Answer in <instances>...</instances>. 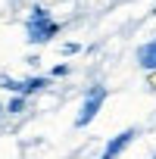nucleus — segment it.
Segmentation results:
<instances>
[{"label": "nucleus", "instance_id": "nucleus-1", "mask_svg": "<svg viewBox=\"0 0 156 159\" xmlns=\"http://www.w3.org/2000/svg\"><path fill=\"white\" fill-rule=\"evenodd\" d=\"M56 34V22L50 19V13L47 10H41V7H34L31 10V16H28V41H50Z\"/></svg>", "mask_w": 156, "mask_h": 159}, {"label": "nucleus", "instance_id": "nucleus-2", "mask_svg": "<svg viewBox=\"0 0 156 159\" xmlns=\"http://www.w3.org/2000/svg\"><path fill=\"white\" fill-rule=\"evenodd\" d=\"M103 100H106V88H91L88 91V97H85V103H81V112H78V119H75V125L81 128V125H88L97 112H100V106H103Z\"/></svg>", "mask_w": 156, "mask_h": 159}, {"label": "nucleus", "instance_id": "nucleus-3", "mask_svg": "<svg viewBox=\"0 0 156 159\" xmlns=\"http://www.w3.org/2000/svg\"><path fill=\"white\" fill-rule=\"evenodd\" d=\"M134 137H137V131H122V134H116V137L106 143V150L100 153V159H116V156H119V153H122Z\"/></svg>", "mask_w": 156, "mask_h": 159}, {"label": "nucleus", "instance_id": "nucleus-4", "mask_svg": "<svg viewBox=\"0 0 156 159\" xmlns=\"http://www.w3.org/2000/svg\"><path fill=\"white\" fill-rule=\"evenodd\" d=\"M137 62H140V69H156V38L153 41H147L140 50H137Z\"/></svg>", "mask_w": 156, "mask_h": 159}]
</instances>
